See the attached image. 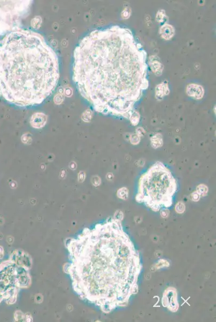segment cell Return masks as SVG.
Returning <instances> with one entry per match:
<instances>
[{
  "mask_svg": "<svg viewBox=\"0 0 216 322\" xmlns=\"http://www.w3.org/2000/svg\"><path fill=\"white\" fill-rule=\"evenodd\" d=\"M73 80L81 95L104 115L129 119L149 85L147 53L131 31L94 30L74 52Z\"/></svg>",
  "mask_w": 216,
  "mask_h": 322,
  "instance_id": "6da1fadb",
  "label": "cell"
},
{
  "mask_svg": "<svg viewBox=\"0 0 216 322\" xmlns=\"http://www.w3.org/2000/svg\"><path fill=\"white\" fill-rule=\"evenodd\" d=\"M125 236L121 221L112 218L65 241L70 262L64 265V271L70 276L73 289L106 313L124 305L123 302L127 304L141 269H121L140 265L121 264V242Z\"/></svg>",
  "mask_w": 216,
  "mask_h": 322,
  "instance_id": "7a4b0ae2",
  "label": "cell"
},
{
  "mask_svg": "<svg viewBox=\"0 0 216 322\" xmlns=\"http://www.w3.org/2000/svg\"><path fill=\"white\" fill-rule=\"evenodd\" d=\"M60 77L57 55L41 34L18 28L0 39V96L20 107L39 105Z\"/></svg>",
  "mask_w": 216,
  "mask_h": 322,
  "instance_id": "3957f363",
  "label": "cell"
},
{
  "mask_svg": "<svg viewBox=\"0 0 216 322\" xmlns=\"http://www.w3.org/2000/svg\"><path fill=\"white\" fill-rule=\"evenodd\" d=\"M177 189L172 172L162 162L157 161L140 177L136 201L158 212L172 206Z\"/></svg>",
  "mask_w": 216,
  "mask_h": 322,
  "instance_id": "277c9868",
  "label": "cell"
},
{
  "mask_svg": "<svg viewBox=\"0 0 216 322\" xmlns=\"http://www.w3.org/2000/svg\"><path fill=\"white\" fill-rule=\"evenodd\" d=\"M30 1H0V35L18 28L32 3Z\"/></svg>",
  "mask_w": 216,
  "mask_h": 322,
  "instance_id": "5b68a950",
  "label": "cell"
},
{
  "mask_svg": "<svg viewBox=\"0 0 216 322\" xmlns=\"http://www.w3.org/2000/svg\"><path fill=\"white\" fill-rule=\"evenodd\" d=\"M162 305L172 312H175L178 310V305L175 289L170 288L166 290L162 299Z\"/></svg>",
  "mask_w": 216,
  "mask_h": 322,
  "instance_id": "8992f818",
  "label": "cell"
},
{
  "mask_svg": "<svg viewBox=\"0 0 216 322\" xmlns=\"http://www.w3.org/2000/svg\"><path fill=\"white\" fill-rule=\"evenodd\" d=\"M186 94L190 97L195 100H201L204 95V89L201 85L196 83H191L187 85Z\"/></svg>",
  "mask_w": 216,
  "mask_h": 322,
  "instance_id": "52a82bcc",
  "label": "cell"
},
{
  "mask_svg": "<svg viewBox=\"0 0 216 322\" xmlns=\"http://www.w3.org/2000/svg\"><path fill=\"white\" fill-rule=\"evenodd\" d=\"M148 63L151 70L157 77H160L162 74L164 67L159 57L151 55L149 57Z\"/></svg>",
  "mask_w": 216,
  "mask_h": 322,
  "instance_id": "ba28073f",
  "label": "cell"
},
{
  "mask_svg": "<svg viewBox=\"0 0 216 322\" xmlns=\"http://www.w3.org/2000/svg\"><path fill=\"white\" fill-rule=\"evenodd\" d=\"M47 116L42 113H36L32 115L30 124L34 128L39 129L44 127L46 124Z\"/></svg>",
  "mask_w": 216,
  "mask_h": 322,
  "instance_id": "9c48e42d",
  "label": "cell"
},
{
  "mask_svg": "<svg viewBox=\"0 0 216 322\" xmlns=\"http://www.w3.org/2000/svg\"><path fill=\"white\" fill-rule=\"evenodd\" d=\"M155 98L159 101L162 100L165 96L169 95L170 90L167 81L165 80L160 84L157 85L155 89Z\"/></svg>",
  "mask_w": 216,
  "mask_h": 322,
  "instance_id": "30bf717a",
  "label": "cell"
},
{
  "mask_svg": "<svg viewBox=\"0 0 216 322\" xmlns=\"http://www.w3.org/2000/svg\"><path fill=\"white\" fill-rule=\"evenodd\" d=\"M159 34L163 39L170 40L174 37L175 34V30L172 25L167 23L163 24L160 29Z\"/></svg>",
  "mask_w": 216,
  "mask_h": 322,
  "instance_id": "8fae6325",
  "label": "cell"
},
{
  "mask_svg": "<svg viewBox=\"0 0 216 322\" xmlns=\"http://www.w3.org/2000/svg\"><path fill=\"white\" fill-rule=\"evenodd\" d=\"M151 146L154 149L158 148L163 145V138L161 134H157L150 138Z\"/></svg>",
  "mask_w": 216,
  "mask_h": 322,
  "instance_id": "7c38bea8",
  "label": "cell"
},
{
  "mask_svg": "<svg viewBox=\"0 0 216 322\" xmlns=\"http://www.w3.org/2000/svg\"><path fill=\"white\" fill-rule=\"evenodd\" d=\"M140 118V116L139 113L134 110L132 113L129 120L130 121V123H131L132 125L134 126H137L138 125V124L139 123Z\"/></svg>",
  "mask_w": 216,
  "mask_h": 322,
  "instance_id": "4fadbf2b",
  "label": "cell"
},
{
  "mask_svg": "<svg viewBox=\"0 0 216 322\" xmlns=\"http://www.w3.org/2000/svg\"><path fill=\"white\" fill-rule=\"evenodd\" d=\"M155 19L159 23H163L166 21H167L168 17L166 14L165 11L163 9L159 10L157 13Z\"/></svg>",
  "mask_w": 216,
  "mask_h": 322,
  "instance_id": "5bb4252c",
  "label": "cell"
},
{
  "mask_svg": "<svg viewBox=\"0 0 216 322\" xmlns=\"http://www.w3.org/2000/svg\"><path fill=\"white\" fill-rule=\"evenodd\" d=\"M117 196L121 199L124 200H127L129 197L128 189L125 187H123L121 189H119L117 192Z\"/></svg>",
  "mask_w": 216,
  "mask_h": 322,
  "instance_id": "9a60e30c",
  "label": "cell"
},
{
  "mask_svg": "<svg viewBox=\"0 0 216 322\" xmlns=\"http://www.w3.org/2000/svg\"><path fill=\"white\" fill-rule=\"evenodd\" d=\"M196 191L199 193L201 197H204L207 194L208 192V187L204 184H200L197 187Z\"/></svg>",
  "mask_w": 216,
  "mask_h": 322,
  "instance_id": "2e32d148",
  "label": "cell"
},
{
  "mask_svg": "<svg viewBox=\"0 0 216 322\" xmlns=\"http://www.w3.org/2000/svg\"><path fill=\"white\" fill-rule=\"evenodd\" d=\"M175 210L176 213H178V214L183 213L186 210V206H185L184 203L181 201L178 202L175 205Z\"/></svg>",
  "mask_w": 216,
  "mask_h": 322,
  "instance_id": "e0dca14e",
  "label": "cell"
},
{
  "mask_svg": "<svg viewBox=\"0 0 216 322\" xmlns=\"http://www.w3.org/2000/svg\"><path fill=\"white\" fill-rule=\"evenodd\" d=\"M169 266H170V264L167 261L163 260V259H161L157 264H155L154 269L155 270H156V269H160L162 267H168Z\"/></svg>",
  "mask_w": 216,
  "mask_h": 322,
  "instance_id": "ac0fdd59",
  "label": "cell"
},
{
  "mask_svg": "<svg viewBox=\"0 0 216 322\" xmlns=\"http://www.w3.org/2000/svg\"><path fill=\"white\" fill-rule=\"evenodd\" d=\"M131 13V10L130 7L126 6L123 9V11L122 12L121 16L123 19H128L130 17Z\"/></svg>",
  "mask_w": 216,
  "mask_h": 322,
  "instance_id": "d6986e66",
  "label": "cell"
},
{
  "mask_svg": "<svg viewBox=\"0 0 216 322\" xmlns=\"http://www.w3.org/2000/svg\"><path fill=\"white\" fill-rule=\"evenodd\" d=\"M140 140H141V138L139 137V136L137 134H132L130 137V142L133 145H137L140 142Z\"/></svg>",
  "mask_w": 216,
  "mask_h": 322,
  "instance_id": "ffe728a7",
  "label": "cell"
},
{
  "mask_svg": "<svg viewBox=\"0 0 216 322\" xmlns=\"http://www.w3.org/2000/svg\"><path fill=\"white\" fill-rule=\"evenodd\" d=\"M201 197V195H199V193H198L196 191L194 192L191 194V199L193 200V201H198Z\"/></svg>",
  "mask_w": 216,
  "mask_h": 322,
  "instance_id": "44dd1931",
  "label": "cell"
},
{
  "mask_svg": "<svg viewBox=\"0 0 216 322\" xmlns=\"http://www.w3.org/2000/svg\"><path fill=\"white\" fill-rule=\"evenodd\" d=\"M114 218L118 220L122 221L123 218V214L122 212L120 210L117 211L114 215Z\"/></svg>",
  "mask_w": 216,
  "mask_h": 322,
  "instance_id": "7402d4cb",
  "label": "cell"
},
{
  "mask_svg": "<svg viewBox=\"0 0 216 322\" xmlns=\"http://www.w3.org/2000/svg\"><path fill=\"white\" fill-rule=\"evenodd\" d=\"M161 212H160V214H161V216L163 218H167L169 214H170V210H168V208H162L161 209Z\"/></svg>",
  "mask_w": 216,
  "mask_h": 322,
  "instance_id": "603a6c76",
  "label": "cell"
},
{
  "mask_svg": "<svg viewBox=\"0 0 216 322\" xmlns=\"http://www.w3.org/2000/svg\"><path fill=\"white\" fill-rule=\"evenodd\" d=\"M136 134L139 137L142 138V136H144V134H145V129L143 128L139 127V128L136 129Z\"/></svg>",
  "mask_w": 216,
  "mask_h": 322,
  "instance_id": "cb8c5ba5",
  "label": "cell"
},
{
  "mask_svg": "<svg viewBox=\"0 0 216 322\" xmlns=\"http://www.w3.org/2000/svg\"><path fill=\"white\" fill-rule=\"evenodd\" d=\"M4 256V250L2 246H0V259H2Z\"/></svg>",
  "mask_w": 216,
  "mask_h": 322,
  "instance_id": "d4e9b609",
  "label": "cell"
}]
</instances>
